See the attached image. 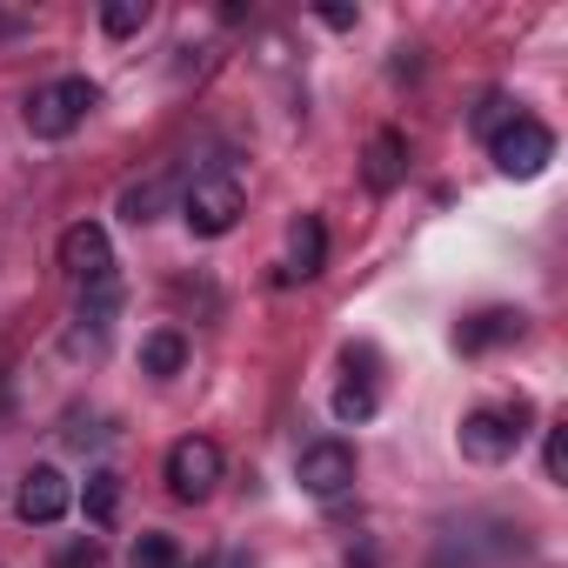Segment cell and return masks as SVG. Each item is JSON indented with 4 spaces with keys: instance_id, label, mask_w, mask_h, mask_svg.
<instances>
[{
    "instance_id": "cell-17",
    "label": "cell",
    "mask_w": 568,
    "mask_h": 568,
    "mask_svg": "<svg viewBox=\"0 0 568 568\" xmlns=\"http://www.w3.org/2000/svg\"><path fill=\"white\" fill-rule=\"evenodd\" d=\"M134 568H181V548H174V535L148 528V535L134 541Z\"/></svg>"
},
{
    "instance_id": "cell-7",
    "label": "cell",
    "mask_w": 568,
    "mask_h": 568,
    "mask_svg": "<svg viewBox=\"0 0 568 568\" xmlns=\"http://www.w3.org/2000/svg\"><path fill=\"white\" fill-rule=\"evenodd\" d=\"M61 267L81 281V288H101V281H114V241H108V227L101 221H74L68 234H61Z\"/></svg>"
},
{
    "instance_id": "cell-23",
    "label": "cell",
    "mask_w": 568,
    "mask_h": 568,
    "mask_svg": "<svg viewBox=\"0 0 568 568\" xmlns=\"http://www.w3.org/2000/svg\"><path fill=\"white\" fill-rule=\"evenodd\" d=\"M21 28H28L21 14H0V34H21Z\"/></svg>"
},
{
    "instance_id": "cell-20",
    "label": "cell",
    "mask_w": 568,
    "mask_h": 568,
    "mask_svg": "<svg viewBox=\"0 0 568 568\" xmlns=\"http://www.w3.org/2000/svg\"><path fill=\"white\" fill-rule=\"evenodd\" d=\"M508 121H515L508 94H481V108H475V128H481V134H495V128H508Z\"/></svg>"
},
{
    "instance_id": "cell-5",
    "label": "cell",
    "mask_w": 568,
    "mask_h": 568,
    "mask_svg": "<svg viewBox=\"0 0 568 568\" xmlns=\"http://www.w3.org/2000/svg\"><path fill=\"white\" fill-rule=\"evenodd\" d=\"M214 481H221V448L207 435H181L168 448V488H174V501H207Z\"/></svg>"
},
{
    "instance_id": "cell-16",
    "label": "cell",
    "mask_w": 568,
    "mask_h": 568,
    "mask_svg": "<svg viewBox=\"0 0 568 568\" xmlns=\"http://www.w3.org/2000/svg\"><path fill=\"white\" fill-rule=\"evenodd\" d=\"M101 28H108L114 41L141 34V28H148V0H108V8H101Z\"/></svg>"
},
{
    "instance_id": "cell-1",
    "label": "cell",
    "mask_w": 568,
    "mask_h": 568,
    "mask_svg": "<svg viewBox=\"0 0 568 568\" xmlns=\"http://www.w3.org/2000/svg\"><path fill=\"white\" fill-rule=\"evenodd\" d=\"M241 214H247V194H241V181H234L227 168H207V174H194V181L181 187V221H187L201 241L234 234Z\"/></svg>"
},
{
    "instance_id": "cell-14",
    "label": "cell",
    "mask_w": 568,
    "mask_h": 568,
    "mask_svg": "<svg viewBox=\"0 0 568 568\" xmlns=\"http://www.w3.org/2000/svg\"><path fill=\"white\" fill-rule=\"evenodd\" d=\"M81 508H88L94 528H114V515H121V475L114 468H94L88 488H81Z\"/></svg>"
},
{
    "instance_id": "cell-19",
    "label": "cell",
    "mask_w": 568,
    "mask_h": 568,
    "mask_svg": "<svg viewBox=\"0 0 568 568\" xmlns=\"http://www.w3.org/2000/svg\"><path fill=\"white\" fill-rule=\"evenodd\" d=\"M54 568H101V541H94V535H74V541L54 555Z\"/></svg>"
},
{
    "instance_id": "cell-4",
    "label": "cell",
    "mask_w": 568,
    "mask_h": 568,
    "mask_svg": "<svg viewBox=\"0 0 568 568\" xmlns=\"http://www.w3.org/2000/svg\"><path fill=\"white\" fill-rule=\"evenodd\" d=\"M488 154H495V168H501L508 181H535V174L555 161V134H548L535 114H515L508 128L488 134Z\"/></svg>"
},
{
    "instance_id": "cell-12",
    "label": "cell",
    "mask_w": 568,
    "mask_h": 568,
    "mask_svg": "<svg viewBox=\"0 0 568 568\" xmlns=\"http://www.w3.org/2000/svg\"><path fill=\"white\" fill-rule=\"evenodd\" d=\"M322 267H328V227L315 214H302L288 227V281H315Z\"/></svg>"
},
{
    "instance_id": "cell-3",
    "label": "cell",
    "mask_w": 568,
    "mask_h": 568,
    "mask_svg": "<svg viewBox=\"0 0 568 568\" xmlns=\"http://www.w3.org/2000/svg\"><path fill=\"white\" fill-rule=\"evenodd\" d=\"M101 94H94V81H81V74H68V81H48V88H34L28 94V134L34 141H68L81 121H88V108H94Z\"/></svg>"
},
{
    "instance_id": "cell-15",
    "label": "cell",
    "mask_w": 568,
    "mask_h": 568,
    "mask_svg": "<svg viewBox=\"0 0 568 568\" xmlns=\"http://www.w3.org/2000/svg\"><path fill=\"white\" fill-rule=\"evenodd\" d=\"M181 362H187L181 328H154V335L141 342V368H148V375H181Z\"/></svg>"
},
{
    "instance_id": "cell-18",
    "label": "cell",
    "mask_w": 568,
    "mask_h": 568,
    "mask_svg": "<svg viewBox=\"0 0 568 568\" xmlns=\"http://www.w3.org/2000/svg\"><path fill=\"white\" fill-rule=\"evenodd\" d=\"M541 468H548V481H561V475H568V428H561V422H555V428H548V442H541Z\"/></svg>"
},
{
    "instance_id": "cell-13",
    "label": "cell",
    "mask_w": 568,
    "mask_h": 568,
    "mask_svg": "<svg viewBox=\"0 0 568 568\" xmlns=\"http://www.w3.org/2000/svg\"><path fill=\"white\" fill-rule=\"evenodd\" d=\"M174 187H181V174H174V168H154L148 181H134V187L121 194V214H128L134 227H148V221H161V207L174 201Z\"/></svg>"
},
{
    "instance_id": "cell-22",
    "label": "cell",
    "mask_w": 568,
    "mask_h": 568,
    "mask_svg": "<svg viewBox=\"0 0 568 568\" xmlns=\"http://www.w3.org/2000/svg\"><path fill=\"white\" fill-rule=\"evenodd\" d=\"M194 568H254L247 555H207V561H194Z\"/></svg>"
},
{
    "instance_id": "cell-6",
    "label": "cell",
    "mask_w": 568,
    "mask_h": 568,
    "mask_svg": "<svg viewBox=\"0 0 568 568\" xmlns=\"http://www.w3.org/2000/svg\"><path fill=\"white\" fill-rule=\"evenodd\" d=\"M295 481L315 495V501H342L355 488V448L348 442H308L302 462H295Z\"/></svg>"
},
{
    "instance_id": "cell-11",
    "label": "cell",
    "mask_w": 568,
    "mask_h": 568,
    "mask_svg": "<svg viewBox=\"0 0 568 568\" xmlns=\"http://www.w3.org/2000/svg\"><path fill=\"white\" fill-rule=\"evenodd\" d=\"M521 308H481V315H468L462 328H455V348L462 355H488V348H501V342H521Z\"/></svg>"
},
{
    "instance_id": "cell-10",
    "label": "cell",
    "mask_w": 568,
    "mask_h": 568,
    "mask_svg": "<svg viewBox=\"0 0 568 568\" xmlns=\"http://www.w3.org/2000/svg\"><path fill=\"white\" fill-rule=\"evenodd\" d=\"M402 174H408V141H402L395 128H375L368 148H362V181H368V194H395Z\"/></svg>"
},
{
    "instance_id": "cell-2",
    "label": "cell",
    "mask_w": 568,
    "mask_h": 568,
    "mask_svg": "<svg viewBox=\"0 0 568 568\" xmlns=\"http://www.w3.org/2000/svg\"><path fill=\"white\" fill-rule=\"evenodd\" d=\"M528 395H515V402H501V408H468L462 415V455L468 462H481V468H495V462H508L515 448H521V435H528Z\"/></svg>"
},
{
    "instance_id": "cell-8",
    "label": "cell",
    "mask_w": 568,
    "mask_h": 568,
    "mask_svg": "<svg viewBox=\"0 0 568 568\" xmlns=\"http://www.w3.org/2000/svg\"><path fill=\"white\" fill-rule=\"evenodd\" d=\"M14 508H21V521H34V528H54V521L74 508V481H68L61 468H28V475H21V495H14Z\"/></svg>"
},
{
    "instance_id": "cell-9",
    "label": "cell",
    "mask_w": 568,
    "mask_h": 568,
    "mask_svg": "<svg viewBox=\"0 0 568 568\" xmlns=\"http://www.w3.org/2000/svg\"><path fill=\"white\" fill-rule=\"evenodd\" d=\"M382 408V395H375V355L368 348H348V375H342V388H335V422H368Z\"/></svg>"
},
{
    "instance_id": "cell-21",
    "label": "cell",
    "mask_w": 568,
    "mask_h": 568,
    "mask_svg": "<svg viewBox=\"0 0 568 568\" xmlns=\"http://www.w3.org/2000/svg\"><path fill=\"white\" fill-rule=\"evenodd\" d=\"M322 21H328V28H355L362 14H355V8H322Z\"/></svg>"
}]
</instances>
